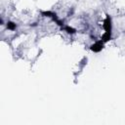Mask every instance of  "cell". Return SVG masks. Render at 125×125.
Masks as SVG:
<instances>
[{"label":"cell","mask_w":125,"mask_h":125,"mask_svg":"<svg viewBox=\"0 0 125 125\" xmlns=\"http://www.w3.org/2000/svg\"><path fill=\"white\" fill-rule=\"evenodd\" d=\"M103 29L106 32H112V19L108 14L103 21Z\"/></svg>","instance_id":"1"},{"label":"cell","mask_w":125,"mask_h":125,"mask_svg":"<svg viewBox=\"0 0 125 125\" xmlns=\"http://www.w3.org/2000/svg\"><path fill=\"white\" fill-rule=\"evenodd\" d=\"M104 48V43L101 39L94 41V43L90 45V50L94 53H100Z\"/></svg>","instance_id":"2"},{"label":"cell","mask_w":125,"mask_h":125,"mask_svg":"<svg viewBox=\"0 0 125 125\" xmlns=\"http://www.w3.org/2000/svg\"><path fill=\"white\" fill-rule=\"evenodd\" d=\"M41 13V16L42 17H45V18H49L51 19L53 21H56L57 20H59V17L57 15L56 12H53V11H40Z\"/></svg>","instance_id":"3"},{"label":"cell","mask_w":125,"mask_h":125,"mask_svg":"<svg viewBox=\"0 0 125 125\" xmlns=\"http://www.w3.org/2000/svg\"><path fill=\"white\" fill-rule=\"evenodd\" d=\"M61 29H62V31H64L65 33H67L68 35H74V34L77 33V29L74 28V27H72V26H70V25H68V24L63 25Z\"/></svg>","instance_id":"4"},{"label":"cell","mask_w":125,"mask_h":125,"mask_svg":"<svg viewBox=\"0 0 125 125\" xmlns=\"http://www.w3.org/2000/svg\"><path fill=\"white\" fill-rule=\"evenodd\" d=\"M5 27L7 30H10V31H15L17 28H18V23L13 21H6V24H5Z\"/></svg>","instance_id":"5"},{"label":"cell","mask_w":125,"mask_h":125,"mask_svg":"<svg viewBox=\"0 0 125 125\" xmlns=\"http://www.w3.org/2000/svg\"><path fill=\"white\" fill-rule=\"evenodd\" d=\"M111 38H112V36H111V32H106V31H104L103 34H102V36H101V40L105 44V43H107L109 40H111Z\"/></svg>","instance_id":"6"},{"label":"cell","mask_w":125,"mask_h":125,"mask_svg":"<svg viewBox=\"0 0 125 125\" xmlns=\"http://www.w3.org/2000/svg\"><path fill=\"white\" fill-rule=\"evenodd\" d=\"M74 12H75V9H74V7H70V8L68 9L67 13H66V17H67V18H69V17H72V16L74 15Z\"/></svg>","instance_id":"7"},{"label":"cell","mask_w":125,"mask_h":125,"mask_svg":"<svg viewBox=\"0 0 125 125\" xmlns=\"http://www.w3.org/2000/svg\"><path fill=\"white\" fill-rule=\"evenodd\" d=\"M80 64H81L82 67H84V66L87 64V58H86V57H84V58L82 59V61L80 62Z\"/></svg>","instance_id":"8"},{"label":"cell","mask_w":125,"mask_h":125,"mask_svg":"<svg viewBox=\"0 0 125 125\" xmlns=\"http://www.w3.org/2000/svg\"><path fill=\"white\" fill-rule=\"evenodd\" d=\"M29 26H30V27H36V26H38V22L34 21V22L30 23V24H29Z\"/></svg>","instance_id":"9"}]
</instances>
